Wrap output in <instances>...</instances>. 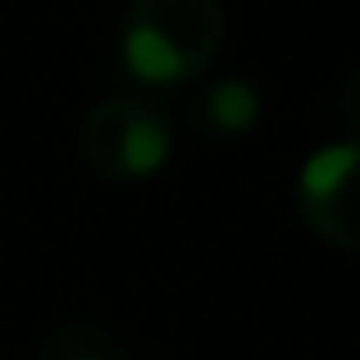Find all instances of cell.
Wrapping results in <instances>:
<instances>
[{
  "label": "cell",
  "instance_id": "cell-1",
  "mask_svg": "<svg viewBox=\"0 0 360 360\" xmlns=\"http://www.w3.org/2000/svg\"><path fill=\"white\" fill-rule=\"evenodd\" d=\"M224 41L219 0H132L123 14V64L150 87L187 82Z\"/></svg>",
  "mask_w": 360,
  "mask_h": 360
},
{
  "label": "cell",
  "instance_id": "cell-2",
  "mask_svg": "<svg viewBox=\"0 0 360 360\" xmlns=\"http://www.w3.org/2000/svg\"><path fill=\"white\" fill-rule=\"evenodd\" d=\"M82 160L110 183L150 178L169 160V119L141 96H105L87 110L78 132Z\"/></svg>",
  "mask_w": 360,
  "mask_h": 360
},
{
  "label": "cell",
  "instance_id": "cell-3",
  "mask_svg": "<svg viewBox=\"0 0 360 360\" xmlns=\"http://www.w3.org/2000/svg\"><path fill=\"white\" fill-rule=\"evenodd\" d=\"M297 210L315 238L360 255V141L324 146L301 165Z\"/></svg>",
  "mask_w": 360,
  "mask_h": 360
},
{
  "label": "cell",
  "instance_id": "cell-4",
  "mask_svg": "<svg viewBox=\"0 0 360 360\" xmlns=\"http://www.w3.org/2000/svg\"><path fill=\"white\" fill-rule=\"evenodd\" d=\"M196 115H201L205 132H214V137H238V132L255 128V119H260V91L246 78H219L196 101Z\"/></svg>",
  "mask_w": 360,
  "mask_h": 360
},
{
  "label": "cell",
  "instance_id": "cell-5",
  "mask_svg": "<svg viewBox=\"0 0 360 360\" xmlns=\"http://www.w3.org/2000/svg\"><path fill=\"white\" fill-rule=\"evenodd\" d=\"M32 360H128V352L101 324H64L41 338Z\"/></svg>",
  "mask_w": 360,
  "mask_h": 360
},
{
  "label": "cell",
  "instance_id": "cell-6",
  "mask_svg": "<svg viewBox=\"0 0 360 360\" xmlns=\"http://www.w3.org/2000/svg\"><path fill=\"white\" fill-rule=\"evenodd\" d=\"M338 115H342L347 128L360 132V64H356V69H347L342 82H338Z\"/></svg>",
  "mask_w": 360,
  "mask_h": 360
}]
</instances>
